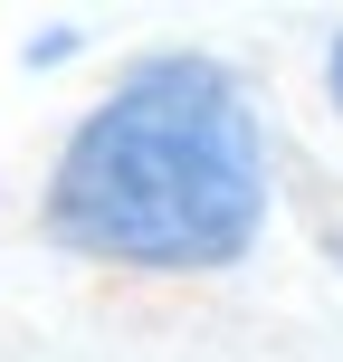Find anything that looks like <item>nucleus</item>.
<instances>
[{"label": "nucleus", "mask_w": 343, "mask_h": 362, "mask_svg": "<svg viewBox=\"0 0 343 362\" xmlns=\"http://www.w3.org/2000/svg\"><path fill=\"white\" fill-rule=\"evenodd\" d=\"M325 115H334V134H343V29L325 38Z\"/></svg>", "instance_id": "2"}, {"label": "nucleus", "mask_w": 343, "mask_h": 362, "mask_svg": "<svg viewBox=\"0 0 343 362\" xmlns=\"http://www.w3.org/2000/svg\"><path fill=\"white\" fill-rule=\"evenodd\" d=\"M277 134L210 48H144L86 95L38 181V238L105 276H229L267 248Z\"/></svg>", "instance_id": "1"}]
</instances>
